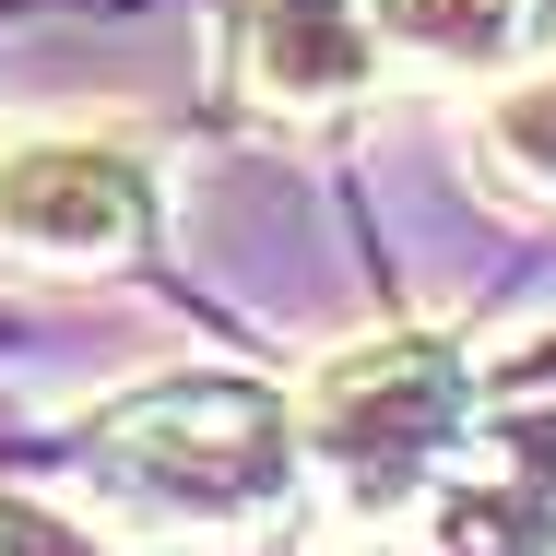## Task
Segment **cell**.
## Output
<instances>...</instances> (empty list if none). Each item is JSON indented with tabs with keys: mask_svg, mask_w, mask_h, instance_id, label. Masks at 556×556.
I'll use <instances>...</instances> for the list:
<instances>
[{
	"mask_svg": "<svg viewBox=\"0 0 556 556\" xmlns=\"http://www.w3.org/2000/svg\"><path fill=\"white\" fill-rule=\"evenodd\" d=\"M439 556H556V450H509L473 462L439 485Z\"/></svg>",
	"mask_w": 556,
	"mask_h": 556,
	"instance_id": "obj_6",
	"label": "cell"
},
{
	"mask_svg": "<svg viewBox=\"0 0 556 556\" xmlns=\"http://www.w3.org/2000/svg\"><path fill=\"white\" fill-rule=\"evenodd\" d=\"M0 556H142V545H118L96 521H72V509H48V497H12V485H0Z\"/></svg>",
	"mask_w": 556,
	"mask_h": 556,
	"instance_id": "obj_8",
	"label": "cell"
},
{
	"mask_svg": "<svg viewBox=\"0 0 556 556\" xmlns=\"http://www.w3.org/2000/svg\"><path fill=\"white\" fill-rule=\"evenodd\" d=\"M473 178L497 214H556V72H509L473 118Z\"/></svg>",
	"mask_w": 556,
	"mask_h": 556,
	"instance_id": "obj_7",
	"label": "cell"
},
{
	"mask_svg": "<svg viewBox=\"0 0 556 556\" xmlns=\"http://www.w3.org/2000/svg\"><path fill=\"white\" fill-rule=\"evenodd\" d=\"M84 473L108 485L130 533L166 545H285L308 509L296 403L237 367H178L154 391H118L84 427Z\"/></svg>",
	"mask_w": 556,
	"mask_h": 556,
	"instance_id": "obj_1",
	"label": "cell"
},
{
	"mask_svg": "<svg viewBox=\"0 0 556 556\" xmlns=\"http://www.w3.org/2000/svg\"><path fill=\"white\" fill-rule=\"evenodd\" d=\"M367 556H403V545H367Z\"/></svg>",
	"mask_w": 556,
	"mask_h": 556,
	"instance_id": "obj_9",
	"label": "cell"
},
{
	"mask_svg": "<svg viewBox=\"0 0 556 556\" xmlns=\"http://www.w3.org/2000/svg\"><path fill=\"white\" fill-rule=\"evenodd\" d=\"M485 439V391H473V355L450 332H367L343 343L332 367L308 379L296 403V450H308V485H332L355 521H403L415 497H439L450 473Z\"/></svg>",
	"mask_w": 556,
	"mask_h": 556,
	"instance_id": "obj_2",
	"label": "cell"
},
{
	"mask_svg": "<svg viewBox=\"0 0 556 556\" xmlns=\"http://www.w3.org/2000/svg\"><path fill=\"white\" fill-rule=\"evenodd\" d=\"M391 0H225V84L273 130L355 118L391 84Z\"/></svg>",
	"mask_w": 556,
	"mask_h": 556,
	"instance_id": "obj_4",
	"label": "cell"
},
{
	"mask_svg": "<svg viewBox=\"0 0 556 556\" xmlns=\"http://www.w3.org/2000/svg\"><path fill=\"white\" fill-rule=\"evenodd\" d=\"M391 48L450 84H509V72H545L556 0H391Z\"/></svg>",
	"mask_w": 556,
	"mask_h": 556,
	"instance_id": "obj_5",
	"label": "cell"
},
{
	"mask_svg": "<svg viewBox=\"0 0 556 556\" xmlns=\"http://www.w3.org/2000/svg\"><path fill=\"white\" fill-rule=\"evenodd\" d=\"M154 166L108 130H24L0 142V273H48V285H96L154 249Z\"/></svg>",
	"mask_w": 556,
	"mask_h": 556,
	"instance_id": "obj_3",
	"label": "cell"
}]
</instances>
